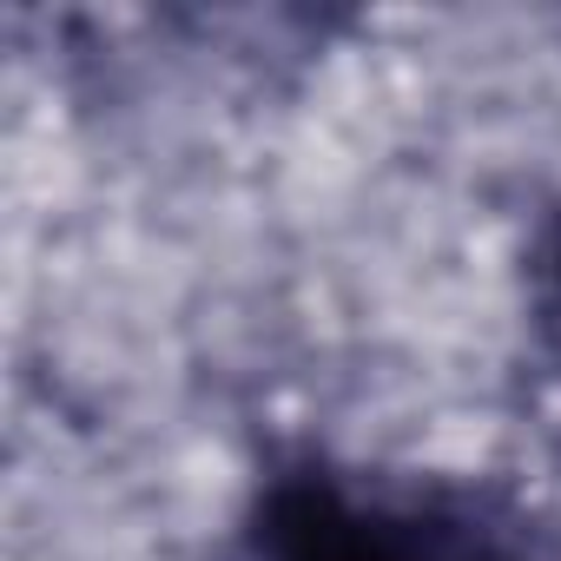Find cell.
I'll return each instance as SVG.
<instances>
[{"instance_id":"6da1fadb","label":"cell","mask_w":561,"mask_h":561,"mask_svg":"<svg viewBox=\"0 0 561 561\" xmlns=\"http://www.w3.org/2000/svg\"><path fill=\"white\" fill-rule=\"evenodd\" d=\"M244 561H548V548L482 489L397 482L305 456L251 489Z\"/></svg>"},{"instance_id":"7a4b0ae2","label":"cell","mask_w":561,"mask_h":561,"mask_svg":"<svg viewBox=\"0 0 561 561\" xmlns=\"http://www.w3.org/2000/svg\"><path fill=\"white\" fill-rule=\"evenodd\" d=\"M528 271H535V305H541L548 331L561 337V205L541 218V231H535V251H528Z\"/></svg>"}]
</instances>
